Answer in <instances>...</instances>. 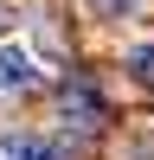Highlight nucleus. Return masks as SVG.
Masks as SVG:
<instances>
[{
	"label": "nucleus",
	"instance_id": "1",
	"mask_svg": "<svg viewBox=\"0 0 154 160\" xmlns=\"http://www.w3.org/2000/svg\"><path fill=\"white\" fill-rule=\"evenodd\" d=\"M45 83V64H38L32 45H19V38H7L0 45V96H26V90Z\"/></svg>",
	"mask_w": 154,
	"mask_h": 160
},
{
	"label": "nucleus",
	"instance_id": "2",
	"mask_svg": "<svg viewBox=\"0 0 154 160\" xmlns=\"http://www.w3.org/2000/svg\"><path fill=\"white\" fill-rule=\"evenodd\" d=\"M0 160H64L58 135H32V128H7L0 135Z\"/></svg>",
	"mask_w": 154,
	"mask_h": 160
},
{
	"label": "nucleus",
	"instance_id": "3",
	"mask_svg": "<svg viewBox=\"0 0 154 160\" xmlns=\"http://www.w3.org/2000/svg\"><path fill=\"white\" fill-rule=\"evenodd\" d=\"M58 109H64V122H84V128L103 122V96H96L90 83H71V90L58 96Z\"/></svg>",
	"mask_w": 154,
	"mask_h": 160
},
{
	"label": "nucleus",
	"instance_id": "4",
	"mask_svg": "<svg viewBox=\"0 0 154 160\" xmlns=\"http://www.w3.org/2000/svg\"><path fill=\"white\" fill-rule=\"evenodd\" d=\"M90 13H96V19H128V13L141 7V0H84Z\"/></svg>",
	"mask_w": 154,
	"mask_h": 160
},
{
	"label": "nucleus",
	"instance_id": "5",
	"mask_svg": "<svg viewBox=\"0 0 154 160\" xmlns=\"http://www.w3.org/2000/svg\"><path fill=\"white\" fill-rule=\"evenodd\" d=\"M128 71H135L141 83H154V38H148V45H135V51H128Z\"/></svg>",
	"mask_w": 154,
	"mask_h": 160
},
{
	"label": "nucleus",
	"instance_id": "6",
	"mask_svg": "<svg viewBox=\"0 0 154 160\" xmlns=\"http://www.w3.org/2000/svg\"><path fill=\"white\" fill-rule=\"evenodd\" d=\"M0 32H7V13H0Z\"/></svg>",
	"mask_w": 154,
	"mask_h": 160
}]
</instances>
